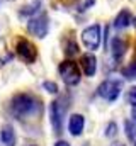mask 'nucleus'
<instances>
[{"instance_id":"obj_14","label":"nucleus","mask_w":136,"mask_h":146,"mask_svg":"<svg viewBox=\"0 0 136 146\" xmlns=\"http://www.w3.org/2000/svg\"><path fill=\"white\" fill-rule=\"evenodd\" d=\"M124 131H126L128 139H129V141H135V143H136V122L133 121V119L124 122Z\"/></svg>"},{"instance_id":"obj_20","label":"nucleus","mask_w":136,"mask_h":146,"mask_svg":"<svg viewBox=\"0 0 136 146\" xmlns=\"http://www.w3.org/2000/svg\"><path fill=\"white\" fill-rule=\"evenodd\" d=\"M55 146H70L67 143V141H63V139H60V141H56V143H55Z\"/></svg>"},{"instance_id":"obj_25","label":"nucleus","mask_w":136,"mask_h":146,"mask_svg":"<svg viewBox=\"0 0 136 146\" xmlns=\"http://www.w3.org/2000/svg\"><path fill=\"white\" fill-rule=\"evenodd\" d=\"M29 146H36V145H29Z\"/></svg>"},{"instance_id":"obj_15","label":"nucleus","mask_w":136,"mask_h":146,"mask_svg":"<svg viewBox=\"0 0 136 146\" xmlns=\"http://www.w3.org/2000/svg\"><path fill=\"white\" fill-rule=\"evenodd\" d=\"M12 60V53L7 49V46H5V41L3 39H0V65H5V63H9Z\"/></svg>"},{"instance_id":"obj_26","label":"nucleus","mask_w":136,"mask_h":146,"mask_svg":"<svg viewBox=\"0 0 136 146\" xmlns=\"http://www.w3.org/2000/svg\"><path fill=\"white\" fill-rule=\"evenodd\" d=\"M9 2H12V0H9Z\"/></svg>"},{"instance_id":"obj_24","label":"nucleus","mask_w":136,"mask_h":146,"mask_svg":"<svg viewBox=\"0 0 136 146\" xmlns=\"http://www.w3.org/2000/svg\"><path fill=\"white\" fill-rule=\"evenodd\" d=\"M133 24H135V27H136V19H135V21H133Z\"/></svg>"},{"instance_id":"obj_7","label":"nucleus","mask_w":136,"mask_h":146,"mask_svg":"<svg viewBox=\"0 0 136 146\" xmlns=\"http://www.w3.org/2000/svg\"><path fill=\"white\" fill-rule=\"evenodd\" d=\"M97 95L102 97L104 100H107V102L117 100V97L121 95V82L112 80V78L104 80L101 85L97 87Z\"/></svg>"},{"instance_id":"obj_12","label":"nucleus","mask_w":136,"mask_h":146,"mask_svg":"<svg viewBox=\"0 0 136 146\" xmlns=\"http://www.w3.org/2000/svg\"><path fill=\"white\" fill-rule=\"evenodd\" d=\"M0 141L5 146H15V133H14V127L5 124L0 131Z\"/></svg>"},{"instance_id":"obj_18","label":"nucleus","mask_w":136,"mask_h":146,"mask_svg":"<svg viewBox=\"0 0 136 146\" xmlns=\"http://www.w3.org/2000/svg\"><path fill=\"white\" fill-rule=\"evenodd\" d=\"M116 134H117V126H116V122H109L107 127H105V136H107V138H114Z\"/></svg>"},{"instance_id":"obj_22","label":"nucleus","mask_w":136,"mask_h":146,"mask_svg":"<svg viewBox=\"0 0 136 146\" xmlns=\"http://www.w3.org/2000/svg\"><path fill=\"white\" fill-rule=\"evenodd\" d=\"M65 5H70V3H73V2H77V0H61Z\"/></svg>"},{"instance_id":"obj_19","label":"nucleus","mask_w":136,"mask_h":146,"mask_svg":"<svg viewBox=\"0 0 136 146\" xmlns=\"http://www.w3.org/2000/svg\"><path fill=\"white\" fill-rule=\"evenodd\" d=\"M94 2H95V0H80V3H78V9H77V10H78V12H83V10H87L89 7H92V5H94Z\"/></svg>"},{"instance_id":"obj_3","label":"nucleus","mask_w":136,"mask_h":146,"mask_svg":"<svg viewBox=\"0 0 136 146\" xmlns=\"http://www.w3.org/2000/svg\"><path fill=\"white\" fill-rule=\"evenodd\" d=\"M58 72H60L61 80L67 83L68 87H75V85H78V83H80L82 73H80V68H78V65H77V63L70 61V60H65L63 63H60Z\"/></svg>"},{"instance_id":"obj_17","label":"nucleus","mask_w":136,"mask_h":146,"mask_svg":"<svg viewBox=\"0 0 136 146\" xmlns=\"http://www.w3.org/2000/svg\"><path fill=\"white\" fill-rule=\"evenodd\" d=\"M43 88L48 92V94H58V85L55 82H44L43 83Z\"/></svg>"},{"instance_id":"obj_16","label":"nucleus","mask_w":136,"mask_h":146,"mask_svg":"<svg viewBox=\"0 0 136 146\" xmlns=\"http://www.w3.org/2000/svg\"><path fill=\"white\" fill-rule=\"evenodd\" d=\"M126 100L131 107H136V87H131L126 94Z\"/></svg>"},{"instance_id":"obj_9","label":"nucleus","mask_w":136,"mask_h":146,"mask_svg":"<svg viewBox=\"0 0 136 146\" xmlns=\"http://www.w3.org/2000/svg\"><path fill=\"white\" fill-rule=\"evenodd\" d=\"M80 66H82V70L85 73V76H94L95 72H97V58L92 53H87V54L82 56Z\"/></svg>"},{"instance_id":"obj_10","label":"nucleus","mask_w":136,"mask_h":146,"mask_svg":"<svg viewBox=\"0 0 136 146\" xmlns=\"http://www.w3.org/2000/svg\"><path fill=\"white\" fill-rule=\"evenodd\" d=\"M126 48H128V44H126L124 39H121V37H114L112 42H111V53H112V58H114L116 61H121L123 56L126 54Z\"/></svg>"},{"instance_id":"obj_4","label":"nucleus","mask_w":136,"mask_h":146,"mask_svg":"<svg viewBox=\"0 0 136 146\" xmlns=\"http://www.w3.org/2000/svg\"><path fill=\"white\" fill-rule=\"evenodd\" d=\"M82 44L85 46V49L89 51H95L99 49L101 46V41H102V29L99 24H92L89 27H85L82 31Z\"/></svg>"},{"instance_id":"obj_1","label":"nucleus","mask_w":136,"mask_h":146,"mask_svg":"<svg viewBox=\"0 0 136 146\" xmlns=\"http://www.w3.org/2000/svg\"><path fill=\"white\" fill-rule=\"evenodd\" d=\"M9 110L17 121H24L27 117L39 115L43 112V102L33 94H17L12 97Z\"/></svg>"},{"instance_id":"obj_6","label":"nucleus","mask_w":136,"mask_h":146,"mask_svg":"<svg viewBox=\"0 0 136 146\" xmlns=\"http://www.w3.org/2000/svg\"><path fill=\"white\" fill-rule=\"evenodd\" d=\"M15 53L24 63H34L37 60V48L26 37H19L15 42Z\"/></svg>"},{"instance_id":"obj_2","label":"nucleus","mask_w":136,"mask_h":146,"mask_svg":"<svg viewBox=\"0 0 136 146\" xmlns=\"http://www.w3.org/2000/svg\"><path fill=\"white\" fill-rule=\"evenodd\" d=\"M48 29H49V21H48L46 12H37L36 15L27 19V33L29 34L43 39L48 34Z\"/></svg>"},{"instance_id":"obj_11","label":"nucleus","mask_w":136,"mask_h":146,"mask_svg":"<svg viewBox=\"0 0 136 146\" xmlns=\"http://www.w3.org/2000/svg\"><path fill=\"white\" fill-rule=\"evenodd\" d=\"M133 24V15H131V12L128 10V9H123L117 15H116V19H114V27L116 29H126V27H129Z\"/></svg>"},{"instance_id":"obj_8","label":"nucleus","mask_w":136,"mask_h":146,"mask_svg":"<svg viewBox=\"0 0 136 146\" xmlns=\"http://www.w3.org/2000/svg\"><path fill=\"white\" fill-rule=\"evenodd\" d=\"M85 127V117L82 114H71L68 121V131L71 136H80Z\"/></svg>"},{"instance_id":"obj_21","label":"nucleus","mask_w":136,"mask_h":146,"mask_svg":"<svg viewBox=\"0 0 136 146\" xmlns=\"http://www.w3.org/2000/svg\"><path fill=\"white\" fill-rule=\"evenodd\" d=\"M131 117H133V121L136 122V107H133V110H131Z\"/></svg>"},{"instance_id":"obj_13","label":"nucleus","mask_w":136,"mask_h":146,"mask_svg":"<svg viewBox=\"0 0 136 146\" xmlns=\"http://www.w3.org/2000/svg\"><path fill=\"white\" fill-rule=\"evenodd\" d=\"M63 51H65V54L67 56H75L77 53H78V44L75 42V39L73 37H67L65 39V44H63Z\"/></svg>"},{"instance_id":"obj_5","label":"nucleus","mask_w":136,"mask_h":146,"mask_svg":"<svg viewBox=\"0 0 136 146\" xmlns=\"http://www.w3.org/2000/svg\"><path fill=\"white\" fill-rule=\"evenodd\" d=\"M65 114H67V104L60 100H53L49 106V115H51V126L56 134L63 133V122H65Z\"/></svg>"},{"instance_id":"obj_27","label":"nucleus","mask_w":136,"mask_h":146,"mask_svg":"<svg viewBox=\"0 0 136 146\" xmlns=\"http://www.w3.org/2000/svg\"><path fill=\"white\" fill-rule=\"evenodd\" d=\"M135 146H136V145H135Z\"/></svg>"},{"instance_id":"obj_23","label":"nucleus","mask_w":136,"mask_h":146,"mask_svg":"<svg viewBox=\"0 0 136 146\" xmlns=\"http://www.w3.org/2000/svg\"><path fill=\"white\" fill-rule=\"evenodd\" d=\"M111 146H124V145H121V143H114V145H111Z\"/></svg>"}]
</instances>
